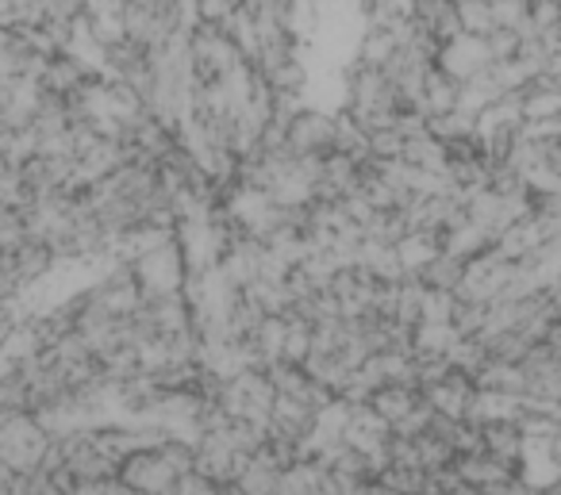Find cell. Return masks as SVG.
Returning <instances> with one entry per match:
<instances>
[{"label": "cell", "instance_id": "obj_1", "mask_svg": "<svg viewBox=\"0 0 561 495\" xmlns=\"http://www.w3.org/2000/svg\"><path fill=\"white\" fill-rule=\"evenodd\" d=\"M50 449V438L32 415H0V464L16 476H35L43 469V457Z\"/></svg>", "mask_w": 561, "mask_h": 495}, {"label": "cell", "instance_id": "obj_2", "mask_svg": "<svg viewBox=\"0 0 561 495\" xmlns=\"http://www.w3.org/2000/svg\"><path fill=\"white\" fill-rule=\"evenodd\" d=\"M131 269H135V280H139V288H142L147 300L185 292L188 265H185V254H181L178 239L165 242V246H158V250H150V254H142Z\"/></svg>", "mask_w": 561, "mask_h": 495}, {"label": "cell", "instance_id": "obj_3", "mask_svg": "<svg viewBox=\"0 0 561 495\" xmlns=\"http://www.w3.org/2000/svg\"><path fill=\"white\" fill-rule=\"evenodd\" d=\"M116 480L124 484V492H131V495H173L181 484V476L165 464V457L158 453V446L127 453L124 461H119Z\"/></svg>", "mask_w": 561, "mask_h": 495}, {"label": "cell", "instance_id": "obj_4", "mask_svg": "<svg viewBox=\"0 0 561 495\" xmlns=\"http://www.w3.org/2000/svg\"><path fill=\"white\" fill-rule=\"evenodd\" d=\"M188 39H193V66H196V81H201V85H208V81H219L227 70H234L239 62H247L224 27L196 24Z\"/></svg>", "mask_w": 561, "mask_h": 495}, {"label": "cell", "instance_id": "obj_5", "mask_svg": "<svg viewBox=\"0 0 561 495\" xmlns=\"http://www.w3.org/2000/svg\"><path fill=\"white\" fill-rule=\"evenodd\" d=\"M435 66L450 81H458V85H469V81L481 78V73L489 70V66H496V62H492V55H489V43L473 39V35H461V39L446 43V47L438 50Z\"/></svg>", "mask_w": 561, "mask_h": 495}, {"label": "cell", "instance_id": "obj_6", "mask_svg": "<svg viewBox=\"0 0 561 495\" xmlns=\"http://www.w3.org/2000/svg\"><path fill=\"white\" fill-rule=\"evenodd\" d=\"M335 131L339 119L328 116V112L305 108L297 119L289 124V150L293 154H331L335 150Z\"/></svg>", "mask_w": 561, "mask_h": 495}, {"label": "cell", "instance_id": "obj_7", "mask_svg": "<svg viewBox=\"0 0 561 495\" xmlns=\"http://www.w3.org/2000/svg\"><path fill=\"white\" fill-rule=\"evenodd\" d=\"M454 469H458V476L466 480V484L481 487V492H492V487H504L512 484V480H523V464H507L500 461V457L492 453H466L454 461Z\"/></svg>", "mask_w": 561, "mask_h": 495}, {"label": "cell", "instance_id": "obj_8", "mask_svg": "<svg viewBox=\"0 0 561 495\" xmlns=\"http://www.w3.org/2000/svg\"><path fill=\"white\" fill-rule=\"evenodd\" d=\"M280 476H285V464L277 461V453H273L270 446H262L247 461V469L239 472L234 487H239L242 495H277Z\"/></svg>", "mask_w": 561, "mask_h": 495}, {"label": "cell", "instance_id": "obj_9", "mask_svg": "<svg viewBox=\"0 0 561 495\" xmlns=\"http://www.w3.org/2000/svg\"><path fill=\"white\" fill-rule=\"evenodd\" d=\"M420 403H423V392H420V388H412V384H385V388H377V392L369 395V407H374L377 415L392 426V430H397V426L404 423V418L412 415Z\"/></svg>", "mask_w": 561, "mask_h": 495}, {"label": "cell", "instance_id": "obj_10", "mask_svg": "<svg viewBox=\"0 0 561 495\" xmlns=\"http://www.w3.org/2000/svg\"><path fill=\"white\" fill-rule=\"evenodd\" d=\"M12 262H16V277H20V285H24V288L43 285V280L58 269L55 250H50L47 242H35V239H27L24 246L12 254Z\"/></svg>", "mask_w": 561, "mask_h": 495}, {"label": "cell", "instance_id": "obj_11", "mask_svg": "<svg viewBox=\"0 0 561 495\" xmlns=\"http://www.w3.org/2000/svg\"><path fill=\"white\" fill-rule=\"evenodd\" d=\"M89 81H93V73H89L85 66L73 62L70 55H58V58H50V62H47V73H43L39 85L47 89V93H55V96H78Z\"/></svg>", "mask_w": 561, "mask_h": 495}, {"label": "cell", "instance_id": "obj_12", "mask_svg": "<svg viewBox=\"0 0 561 495\" xmlns=\"http://www.w3.org/2000/svg\"><path fill=\"white\" fill-rule=\"evenodd\" d=\"M458 101H461V85H458V81H450L435 66V70L427 73V81H423V104H420V112L427 119L450 116V112H458Z\"/></svg>", "mask_w": 561, "mask_h": 495}, {"label": "cell", "instance_id": "obj_13", "mask_svg": "<svg viewBox=\"0 0 561 495\" xmlns=\"http://www.w3.org/2000/svg\"><path fill=\"white\" fill-rule=\"evenodd\" d=\"M523 446H527V438H523L519 423H484L481 426V449L492 457H500V461L523 464Z\"/></svg>", "mask_w": 561, "mask_h": 495}, {"label": "cell", "instance_id": "obj_14", "mask_svg": "<svg viewBox=\"0 0 561 495\" xmlns=\"http://www.w3.org/2000/svg\"><path fill=\"white\" fill-rule=\"evenodd\" d=\"M466 265L469 262H461V257H454V254H446V250H443V254H438L427 269L415 273V277H420V285L427 288V292H454V296H458L461 280H466Z\"/></svg>", "mask_w": 561, "mask_h": 495}, {"label": "cell", "instance_id": "obj_15", "mask_svg": "<svg viewBox=\"0 0 561 495\" xmlns=\"http://www.w3.org/2000/svg\"><path fill=\"white\" fill-rule=\"evenodd\" d=\"M397 50H400V43H397V35H392L389 27H369V32L362 35V43H358V62L369 66V70H385Z\"/></svg>", "mask_w": 561, "mask_h": 495}, {"label": "cell", "instance_id": "obj_16", "mask_svg": "<svg viewBox=\"0 0 561 495\" xmlns=\"http://www.w3.org/2000/svg\"><path fill=\"white\" fill-rule=\"evenodd\" d=\"M224 32L231 35V43L239 47V55L247 58L250 66L257 62V50H262V39H257V24L250 9H234V16L224 24Z\"/></svg>", "mask_w": 561, "mask_h": 495}, {"label": "cell", "instance_id": "obj_17", "mask_svg": "<svg viewBox=\"0 0 561 495\" xmlns=\"http://www.w3.org/2000/svg\"><path fill=\"white\" fill-rule=\"evenodd\" d=\"M404 162L415 165V170L423 173H446V165H450V158H446V147L438 139H431V135H423V139H412L404 147Z\"/></svg>", "mask_w": 561, "mask_h": 495}, {"label": "cell", "instance_id": "obj_18", "mask_svg": "<svg viewBox=\"0 0 561 495\" xmlns=\"http://www.w3.org/2000/svg\"><path fill=\"white\" fill-rule=\"evenodd\" d=\"M27 239V211L16 204H0V254H16Z\"/></svg>", "mask_w": 561, "mask_h": 495}, {"label": "cell", "instance_id": "obj_19", "mask_svg": "<svg viewBox=\"0 0 561 495\" xmlns=\"http://www.w3.org/2000/svg\"><path fill=\"white\" fill-rule=\"evenodd\" d=\"M458 20H461V35H473V39H489L496 27L492 16V4H458Z\"/></svg>", "mask_w": 561, "mask_h": 495}, {"label": "cell", "instance_id": "obj_20", "mask_svg": "<svg viewBox=\"0 0 561 495\" xmlns=\"http://www.w3.org/2000/svg\"><path fill=\"white\" fill-rule=\"evenodd\" d=\"M404 147L408 142L397 127H385V131L369 135V158H377V162H397V158H404Z\"/></svg>", "mask_w": 561, "mask_h": 495}, {"label": "cell", "instance_id": "obj_21", "mask_svg": "<svg viewBox=\"0 0 561 495\" xmlns=\"http://www.w3.org/2000/svg\"><path fill=\"white\" fill-rule=\"evenodd\" d=\"M454 308H458V296L454 292H427L423 296V323H450L454 326Z\"/></svg>", "mask_w": 561, "mask_h": 495}, {"label": "cell", "instance_id": "obj_22", "mask_svg": "<svg viewBox=\"0 0 561 495\" xmlns=\"http://www.w3.org/2000/svg\"><path fill=\"white\" fill-rule=\"evenodd\" d=\"M231 16H234V4H231V0H196V20H201V24L224 27Z\"/></svg>", "mask_w": 561, "mask_h": 495}, {"label": "cell", "instance_id": "obj_23", "mask_svg": "<svg viewBox=\"0 0 561 495\" xmlns=\"http://www.w3.org/2000/svg\"><path fill=\"white\" fill-rule=\"evenodd\" d=\"M489 55H492V62H515V55H519V35L515 32H492L489 39Z\"/></svg>", "mask_w": 561, "mask_h": 495}, {"label": "cell", "instance_id": "obj_24", "mask_svg": "<svg viewBox=\"0 0 561 495\" xmlns=\"http://www.w3.org/2000/svg\"><path fill=\"white\" fill-rule=\"evenodd\" d=\"M124 12V0H85V20H104V16H119Z\"/></svg>", "mask_w": 561, "mask_h": 495}, {"label": "cell", "instance_id": "obj_25", "mask_svg": "<svg viewBox=\"0 0 561 495\" xmlns=\"http://www.w3.org/2000/svg\"><path fill=\"white\" fill-rule=\"evenodd\" d=\"M173 495H219V484H208V480L193 472V476H181V484Z\"/></svg>", "mask_w": 561, "mask_h": 495}, {"label": "cell", "instance_id": "obj_26", "mask_svg": "<svg viewBox=\"0 0 561 495\" xmlns=\"http://www.w3.org/2000/svg\"><path fill=\"white\" fill-rule=\"evenodd\" d=\"M16 472L12 469H4V464H0V495H12V487H16Z\"/></svg>", "mask_w": 561, "mask_h": 495}, {"label": "cell", "instance_id": "obj_27", "mask_svg": "<svg viewBox=\"0 0 561 495\" xmlns=\"http://www.w3.org/2000/svg\"><path fill=\"white\" fill-rule=\"evenodd\" d=\"M454 4H496V0H454Z\"/></svg>", "mask_w": 561, "mask_h": 495}]
</instances>
